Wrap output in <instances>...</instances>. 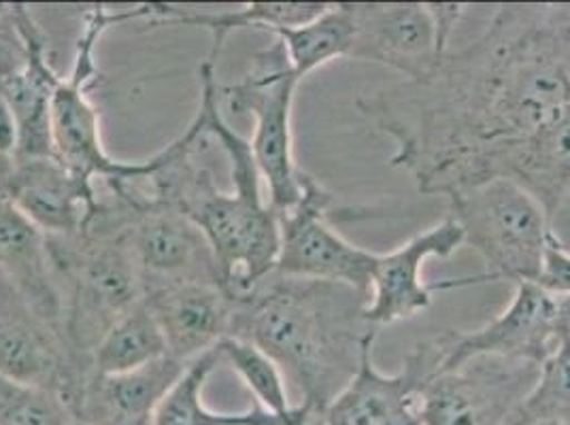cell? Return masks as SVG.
<instances>
[{"label": "cell", "mask_w": 570, "mask_h": 425, "mask_svg": "<svg viewBox=\"0 0 570 425\" xmlns=\"http://www.w3.org/2000/svg\"><path fill=\"white\" fill-rule=\"evenodd\" d=\"M570 105V2L497 4L473 43L450 49L422 79L356 98L357 111L394 141L390 166L426 196L458 168L518 141Z\"/></svg>", "instance_id": "1"}, {"label": "cell", "mask_w": 570, "mask_h": 425, "mask_svg": "<svg viewBox=\"0 0 570 425\" xmlns=\"http://www.w3.org/2000/svg\"><path fill=\"white\" fill-rule=\"evenodd\" d=\"M233 300L230 336L275 359L313 417L356 375L364 347L380 332L364 317L371 294L345 284L271 273Z\"/></svg>", "instance_id": "2"}, {"label": "cell", "mask_w": 570, "mask_h": 425, "mask_svg": "<svg viewBox=\"0 0 570 425\" xmlns=\"http://www.w3.org/2000/svg\"><path fill=\"white\" fill-rule=\"evenodd\" d=\"M205 135L203 121L194 116L184 135L160 151L163 165L145 179V194L198 226L214 249L224 289L237 298L275 270L279 215L264 202L262 189L222 191L207 168L194 165Z\"/></svg>", "instance_id": "3"}, {"label": "cell", "mask_w": 570, "mask_h": 425, "mask_svg": "<svg viewBox=\"0 0 570 425\" xmlns=\"http://www.w3.org/2000/svg\"><path fill=\"white\" fill-rule=\"evenodd\" d=\"M448 200L450 217L462 228L464 243L481 256L485 270L469 279L430 285L432 291L492 281H539L549 240L556 233L551 228L553 221L525 189L509 179H492L455 191Z\"/></svg>", "instance_id": "4"}, {"label": "cell", "mask_w": 570, "mask_h": 425, "mask_svg": "<svg viewBox=\"0 0 570 425\" xmlns=\"http://www.w3.org/2000/svg\"><path fill=\"white\" fill-rule=\"evenodd\" d=\"M145 18L142 4L109 13L105 4H95L83 13V24L75 46V58L69 75H65L51 98V142L53 158H58L72 172L86 181L96 179L114 184L142 181L151 177L160 165L163 154L158 151L149 160L126 162L114 158L102 142L100 116L88 90L98 81L96 48L102 34L116 24L141 22Z\"/></svg>", "instance_id": "5"}, {"label": "cell", "mask_w": 570, "mask_h": 425, "mask_svg": "<svg viewBox=\"0 0 570 425\" xmlns=\"http://www.w3.org/2000/svg\"><path fill=\"white\" fill-rule=\"evenodd\" d=\"M301 83L303 79L289 67L284 43L275 39L273 46L252 58V67L240 81L219 88V98L230 113L256 119L249 142L268 189V205L277 215L294 209L305 194L307 172L296 166L292 135V109Z\"/></svg>", "instance_id": "6"}, {"label": "cell", "mask_w": 570, "mask_h": 425, "mask_svg": "<svg viewBox=\"0 0 570 425\" xmlns=\"http://www.w3.org/2000/svg\"><path fill=\"white\" fill-rule=\"evenodd\" d=\"M354 43L350 60L373 62L422 79L450 51L466 4L455 2H350Z\"/></svg>", "instance_id": "7"}, {"label": "cell", "mask_w": 570, "mask_h": 425, "mask_svg": "<svg viewBox=\"0 0 570 425\" xmlns=\"http://www.w3.org/2000/svg\"><path fill=\"white\" fill-rule=\"evenodd\" d=\"M569 334V294H553L539 284H518L509 307L483 328L443 330L432 340L439 349V373H448L481 355L541 366Z\"/></svg>", "instance_id": "8"}, {"label": "cell", "mask_w": 570, "mask_h": 425, "mask_svg": "<svg viewBox=\"0 0 570 425\" xmlns=\"http://www.w3.org/2000/svg\"><path fill=\"white\" fill-rule=\"evenodd\" d=\"M128 212V240L145 294L179 284H222L209 240L184 212L151 200L137 181L114 184Z\"/></svg>", "instance_id": "9"}, {"label": "cell", "mask_w": 570, "mask_h": 425, "mask_svg": "<svg viewBox=\"0 0 570 425\" xmlns=\"http://www.w3.org/2000/svg\"><path fill=\"white\" fill-rule=\"evenodd\" d=\"M539 364L481 355L430 378L420 396V425H509L537 385Z\"/></svg>", "instance_id": "10"}, {"label": "cell", "mask_w": 570, "mask_h": 425, "mask_svg": "<svg viewBox=\"0 0 570 425\" xmlns=\"http://www.w3.org/2000/svg\"><path fill=\"white\" fill-rule=\"evenodd\" d=\"M334 209L331 191L307 175L301 202L279 215L277 275L345 284L371 294L380 254L360 249L341 237L328 217Z\"/></svg>", "instance_id": "11"}, {"label": "cell", "mask_w": 570, "mask_h": 425, "mask_svg": "<svg viewBox=\"0 0 570 425\" xmlns=\"http://www.w3.org/2000/svg\"><path fill=\"white\" fill-rule=\"evenodd\" d=\"M509 179L525 189L553 221L570 194V105L518 141L504 142L458 168L441 196Z\"/></svg>", "instance_id": "12"}, {"label": "cell", "mask_w": 570, "mask_h": 425, "mask_svg": "<svg viewBox=\"0 0 570 425\" xmlns=\"http://www.w3.org/2000/svg\"><path fill=\"white\" fill-rule=\"evenodd\" d=\"M0 377L56 392L71 411L90 377V370L72 359L65 334L49 326L2 275Z\"/></svg>", "instance_id": "13"}, {"label": "cell", "mask_w": 570, "mask_h": 425, "mask_svg": "<svg viewBox=\"0 0 570 425\" xmlns=\"http://www.w3.org/2000/svg\"><path fill=\"white\" fill-rule=\"evenodd\" d=\"M373 347L375 340L364 347L356 375L322 413L324 425H420L422 389L439 375L434 340L417 343L394 375H383L375 366Z\"/></svg>", "instance_id": "14"}, {"label": "cell", "mask_w": 570, "mask_h": 425, "mask_svg": "<svg viewBox=\"0 0 570 425\" xmlns=\"http://www.w3.org/2000/svg\"><path fill=\"white\" fill-rule=\"evenodd\" d=\"M2 189L13 207L49 238L77 237L100 205L96 184L53 156L11 160L2 175Z\"/></svg>", "instance_id": "15"}, {"label": "cell", "mask_w": 570, "mask_h": 425, "mask_svg": "<svg viewBox=\"0 0 570 425\" xmlns=\"http://www.w3.org/2000/svg\"><path fill=\"white\" fill-rule=\"evenodd\" d=\"M462 245V228L448 217L439 226L406 240L396 251L380 254L371 284V300L364 308L366 322L381 328L426 310L432 303V289L422 281L424 261L450 258Z\"/></svg>", "instance_id": "16"}, {"label": "cell", "mask_w": 570, "mask_h": 425, "mask_svg": "<svg viewBox=\"0 0 570 425\" xmlns=\"http://www.w3.org/2000/svg\"><path fill=\"white\" fill-rule=\"evenodd\" d=\"M167 354L184 364L217 347L233 326V296L217 284L168 285L145 294Z\"/></svg>", "instance_id": "17"}, {"label": "cell", "mask_w": 570, "mask_h": 425, "mask_svg": "<svg viewBox=\"0 0 570 425\" xmlns=\"http://www.w3.org/2000/svg\"><path fill=\"white\" fill-rule=\"evenodd\" d=\"M186 366L165 355L124 375L90 373L72 406V415L90 425H151L156 411Z\"/></svg>", "instance_id": "18"}, {"label": "cell", "mask_w": 570, "mask_h": 425, "mask_svg": "<svg viewBox=\"0 0 570 425\" xmlns=\"http://www.w3.org/2000/svg\"><path fill=\"white\" fill-rule=\"evenodd\" d=\"M18 22L28 48L24 69L0 79V95L13 109L20 126V147L13 160L49 158L51 142V98L62 79L49 60L48 37L35 22L30 9L18 4Z\"/></svg>", "instance_id": "19"}, {"label": "cell", "mask_w": 570, "mask_h": 425, "mask_svg": "<svg viewBox=\"0 0 570 425\" xmlns=\"http://www.w3.org/2000/svg\"><path fill=\"white\" fill-rule=\"evenodd\" d=\"M331 4L328 2H249L240 9H196L167 2H145V20L154 26L177 24L205 28L212 39V56L219 58L226 39L237 30H279L303 26L320 18Z\"/></svg>", "instance_id": "20"}, {"label": "cell", "mask_w": 570, "mask_h": 425, "mask_svg": "<svg viewBox=\"0 0 570 425\" xmlns=\"http://www.w3.org/2000/svg\"><path fill=\"white\" fill-rule=\"evenodd\" d=\"M219 349L214 347L186 366L184 375L167 394L154 415L151 425H309L313 413L305 404H296L287 417L273 415L258 404L243 413H215L205 401L203 392L217 364Z\"/></svg>", "instance_id": "21"}, {"label": "cell", "mask_w": 570, "mask_h": 425, "mask_svg": "<svg viewBox=\"0 0 570 425\" xmlns=\"http://www.w3.org/2000/svg\"><path fill=\"white\" fill-rule=\"evenodd\" d=\"M284 43L292 71L301 79L336 58H350L354 43V18L350 2L331 4L320 18L273 32Z\"/></svg>", "instance_id": "22"}, {"label": "cell", "mask_w": 570, "mask_h": 425, "mask_svg": "<svg viewBox=\"0 0 570 425\" xmlns=\"http://www.w3.org/2000/svg\"><path fill=\"white\" fill-rule=\"evenodd\" d=\"M165 355H168L165 336L142 298L102 336L92 354V373L124 375L158 362Z\"/></svg>", "instance_id": "23"}, {"label": "cell", "mask_w": 570, "mask_h": 425, "mask_svg": "<svg viewBox=\"0 0 570 425\" xmlns=\"http://www.w3.org/2000/svg\"><path fill=\"white\" fill-rule=\"evenodd\" d=\"M570 425V336L541 364L537 385L509 425Z\"/></svg>", "instance_id": "24"}, {"label": "cell", "mask_w": 570, "mask_h": 425, "mask_svg": "<svg viewBox=\"0 0 570 425\" xmlns=\"http://www.w3.org/2000/svg\"><path fill=\"white\" fill-rule=\"evenodd\" d=\"M217 349L222 362L230 364L264 411L279 417H287L294 411V404L287 398L284 373L275 359H271L254 343L237 336H226Z\"/></svg>", "instance_id": "25"}, {"label": "cell", "mask_w": 570, "mask_h": 425, "mask_svg": "<svg viewBox=\"0 0 570 425\" xmlns=\"http://www.w3.org/2000/svg\"><path fill=\"white\" fill-rule=\"evenodd\" d=\"M71 406L56 392L0 377V425H71Z\"/></svg>", "instance_id": "26"}, {"label": "cell", "mask_w": 570, "mask_h": 425, "mask_svg": "<svg viewBox=\"0 0 570 425\" xmlns=\"http://www.w3.org/2000/svg\"><path fill=\"white\" fill-rule=\"evenodd\" d=\"M26 58L28 48L18 22V4H0V79L22 71Z\"/></svg>", "instance_id": "27"}, {"label": "cell", "mask_w": 570, "mask_h": 425, "mask_svg": "<svg viewBox=\"0 0 570 425\" xmlns=\"http://www.w3.org/2000/svg\"><path fill=\"white\" fill-rule=\"evenodd\" d=\"M20 147V126L13 109L0 95V162H11Z\"/></svg>", "instance_id": "28"}, {"label": "cell", "mask_w": 570, "mask_h": 425, "mask_svg": "<svg viewBox=\"0 0 570 425\" xmlns=\"http://www.w3.org/2000/svg\"><path fill=\"white\" fill-rule=\"evenodd\" d=\"M71 425H90V424H86V422H81V419H72Z\"/></svg>", "instance_id": "29"}, {"label": "cell", "mask_w": 570, "mask_h": 425, "mask_svg": "<svg viewBox=\"0 0 570 425\" xmlns=\"http://www.w3.org/2000/svg\"><path fill=\"white\" fill-rule=\"evenodd\" d=\"M569 336H570V334H569Z\"/></svg>", "instance_id": "30"}]
</instances>
